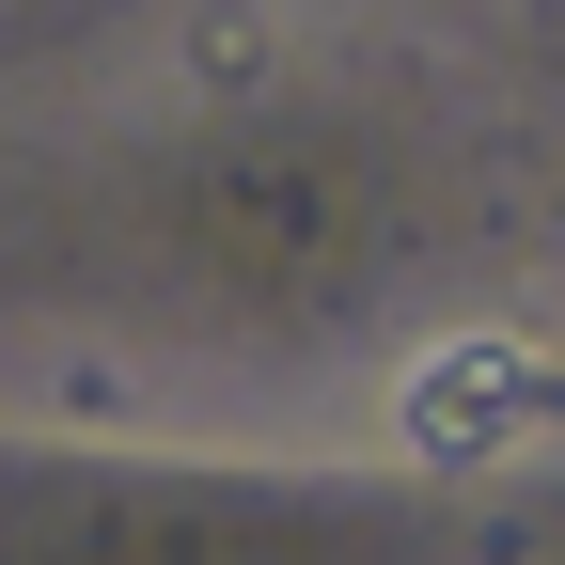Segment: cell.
Segmentation results:
<instances>
[{
    "instance_id": "cell-1",
    "label": "cell",
    "mask_w": 565,
    "mask_h": 565,
    "mask_svg": "<svg viewBox=\"0 0 565 565\" xmlns=\"http://www.w3.org/2000/svg\"><path fill=\"white\" fill-rule=\"evenodd\" d=\"M550 408H565L550 345H534L519 315H471V330H440V345L393 377V440H408L424 471H503V456L550 440Z\"/></svg>"
}]
</instances>
